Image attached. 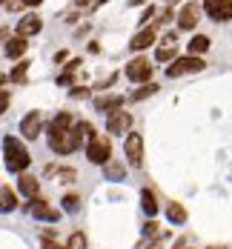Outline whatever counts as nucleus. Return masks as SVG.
Segmentation results:
<instances>
[{
	"label": "nucleus",
	"instance_id": "obj_1",
	"mask_svg": "<svg viewBox=\"0 0 232 249\" xmlns=\"http://www.w3.org/2000/svg\"><path fill=\"white\" fill-rule=\"evenodd\" d=\"M3 158H6V166L18 175H23L26 169H29V163H32V158H29V152L23 149V143L15 141L12 135L3 138Z\"/></svg>",
	"mask_w": 232,
	"mask_h": 249
},
{
	"label": "nucleus",
	"instance_id": "obj_2",
	"mask_svg": "<svg viewBox=\"0 0 232 249\" xmlns=\"http://www.w3.org/2000/svg\"><path fill=\"white\" fill-rule=\"evenodd\" d=\"M46 138H49V149L54 155H69V152L77 149V143H80V138H77L75 129H63V132H46Z\"/></svg>",
	"mask_w": 232,
	"mask_h": 249
},
{
	"label": "nucleus",
	"instance_id": "obj_3",
	"mask_svg": "<svg viewBox=\"0 0 232 249\" xmlns=\"http://www.w3.org/2000/svg\"><path fill=\"white\" fill-rule=\"evenodd\" d=\"M204 60L198 54H189V57H175L169 66H166V77H180V75H192V72H204Z\"/></svg>",
	"mask_w": 232,
	"mask_h": 249
},
{
	"label": "nucleus",
	"instance_id": "obj_4",
	"mask_svg": "<svg viewBox=\"0 0 232 249\" xmlns=\"http://www.w3.org/2000/svg\"><path fill=\"white\" fill-rule=\"evenodd\" d=\"M86 158H89L92 163H98V166H106L109 158H112V146H109V141H106V138H95L92 143H86Z\"/></svg>",
	"mask_w": 232,
	"mask_h": 249
},
{
	"label": "nucleus",
	"instance_id": "obj_5",
	"mask_svg": "<svg viewBox=\"0 0 232 249\" xmlns=\"http://www.w3.org/2000/svg\"><path fill=\"white\" fill-rule=\"evenodd\" d=\"M124 155H126L129 166H141L143 163V138L141 135H135V132H129V138L124 141Z\"/></svg>",
	"mask_w": 232,
	"mask_h": 249
},
{
	"label": "nucleus",
	"instance_id": "obj_6",
	"mask_svg": "<svg viewBox=\"0 0 232 249\" xmlns=\"http://www.w3.org/2000/svg\"><path fill=\"white\" fill-rule=\"evenodd\" d=\"M126 77L129 80H135V83H149V77H152V63H149L146 57H135V60H129Z\"/></svg>",
	"mask_w": 232,
	"mask_h": 249
},
{
	"label": "nucleus",
	"instance_id": "obj_7",
	"mask_svg": "<svg viewBox=\"0 0 232 249\" xmlns=\"http://www.w3.org/2000/svg\"><path fill=\"white\" fill-rule=\"evenodd\" d=\"M204 12L212 20H232V0H206Z\"/></svg>",
	"mask_w": 232,
	"mask_h": 249
},
{
	"label": "nucleus",
	"instance_id": "obj_8",
	"mask_svg": "<svg viewBox=\"0 0 232 249\" xmlns=\"http://www.w3.org/2000/svg\"><path fill=\"white\" fill-rule=\"evenodd\" d=\"M132 129V115L129 112H112L106 121V132L109 135H129Z\"/></svg>",
	"mask_w": 232,
	"mask_h": 249
},
{
	"label": "nucleus",
	"instance_id": "obj_9",
	"mask_svg": "<svg viewBox=\"0 0 232 249\" xmlns=\"http://www.w3.org/2000/svg\"><path fill=\"white\" fill-rule=\"evenodd\" d=\"M40 129H43V118H40V112H29L23 121H20V135H23L26 141H35V138L40 135Z\"/></svg>",
	"mask_w": 232,
	"mask_h": 249
},
{
	"label": "nucleus",
	"instance_id": "obj_10",
	"mask_svg": "<svg viewBox=\"0 0 232 249\" xmlns=\"http://www.w3.org/2000/svg\"><path fill=\"white\" fill-rule=\"evenodd\" d=\"M32 203H35V206H32V215H35L37 221H49V224H54V221H60V212H57L54 206H49L46 200L35 198Z\"/></svg>",
	"mask_w": 232,
	"mask_h": 249
},
{
	"label": "nucleus",
	"instance_id": "obj_11",
	"mask_svg": "<svg viewBox=\"0 0 232 249\" xmlns=\"http://www.w3.org/2000/svg\"><path fill=\"white\" fill-rule=\"evenodd\" d=\"M198 15H201L198 3H186L178 15V29H195L198 26Z\"/></svg>",
	"mask_w": 232,
	"mask_h": 249
},
{
	"label": "nucleus",
	"instance_id": "obj_12",
	"mask_svg": "<svg viewBox=\"0 0 232 249\" xmlns=\"http://www.w3.org/2000/svg\"><path fill=\"white\" fill-rule=\"evenodd\" d=\"M40 29H43V20H40L37 15H26V18L18 20V35H20V37H32V35H37Z\"/></svg>",
	"mask_w": 232,
	"mask_h": 249
},
{
	"label": "nucleus",
	"instance_id": "obj_13",
	"mask_svg": "<svg viewBox=\"0 0 232 249\" xmlns=\"http://www.w3.org/2000/svg\"><path fill=\"white\" fill-rule=\"evenodd\" d=\"M126 103V98L124 95H103V98H95V109L98 112H121V106Z\"/></svg>",
	"mask_w": 232,
	"mask_h": 249
},
{
	"label": "nucleus",
	"instance_id": "obj_14",
	"mask_svg": "<svg viewBox=\"0 0 232 249\" xmlns=\"http://www.w3.org/2000/svg\"><path fill=\"white\" fill-rule=\"evenodd\" d=\"M155 40H158V32H155L152 26H149V29H141V32H138V35L129 40V46H132L135 52H141V49H149Z\"/></svg>",
	"mask_w": 232,
	"mask_h": 249
},
{
	"label": "nucleus",
	"instance_id": "obj_15",
	"mask_svg": "<svg viewBox=\"0 0 232 249\" xmlns=\"http://www.w3.org/2000/svg\"><path fill=\"white\" fill-rule=\"evenodd\" d=\"M18 189H20V195H26V198H37V192H40V180L37 178H32V175H20V180H18Z\"/></svg>",
	"mask_w": 232,
	"mask_h": 249
},
{
	"label": "nucleus",
	"instance_id": "obj_16",
	"mask_svg": "<svg viewBox=\"0 0 232 249\" xmlns=\"http://www.w3.org/2000/svg\"><path fill=\"white\" fill-rule=\"evenodd\" d=\"M26 46H29V43H26V37H20V35H18V37H12V40H6V57H20V54H23L26 52Z\"/></svg>",
	"mask_w": 232,
	"mask_h": 249
},
{
	"label": "nucleus",
	"instance_id": "obj_17",
	"mask_svg": "<svg viewBox=\"0 0 232 249\" xmlns=\"http://www.w3.org/2000/svg\"><path fill=\"white\" fill-rule=\"evenodd\" d=\"M141 209H143L149 218H155V215H158V198H155L149 189H143V192H141Z\"/></svg>",
	"mask_w": 232,
	"mask_h": 249
},
{
	"label": "nucleus",
	"instance_id": "obj_18",
	"mask_svg": "<svg viewBox=\"0 0 232 249\" xmlns=\"http://www.w3.org/2000/svg\"><path fill=\"white\" fill-rule=\"evenodd\" d=\"M63 129H72V115H69V112H60V115H54L46 132H63Z\"/></svg>",
	"mask_w": 232,
	"mask_h": 249
},
{
	"label": "nucleus",
	"instance_id": "obj_19",
	"mask_svg": "<svg viewBox=\"0 0 232 249\" xmlns=\"http://www.w3.org/2000/svg\"><path fill=\"white\" fill-rule=\"evenodd\" d=\"M186 49H189V54H204V52L209 49V37H206V35H195V37L186 43Z\"/></svg>",
	"mask_w": 232,
	"mask_h": 249
},
{
	"label": "nucleus",
	"instance_id": "obj_20",
	"mask_svg": "<svg viewBox=\"0 0 232 249\" xmlns=\"http://www.w3.org/2000/svg\"><path fill=\"white\" fill-rule=\"evenodd\" d=\"M166 218H169L172 224H183V221H186V209H183L180 203H169V209H166Z\"/></svg>",
	"mask_w": 232,
	"mask_h": 249
},
{
	"label": "nucleus",
	"instance_id": "obj_21",
	"mask_svg": "<svg viewBox=\"0 0 232 249\" xmlns=\"http://www.w3.org/2000/svg\"><path fill=\"white\" fill-rule=\"evenodd\" d=\"M18 206V195L12 192V186H3V212H12Z\"/></svg>",
	"mask_w": 232,
	"mask_h": 249
},
{
	"label": "nucleus",
	"instance_id": "obj_22",
	"mask_svg": "<svg viewBox=\"0 0 232 249\" xmlns=\"http://www.w3.org/2000/svg\"><path fill=\"white\" fill-rule=\"evenodd\" d=\"M29 66H32L29 60H20V63L12 69V80H15V83H26V72H29Z\"/></svg>",
	"mask_w": 232,
	"mask_h": 249
},
{
	"label": "nucleus",
	"instance_id": "obj_23",
	"mask_svg": "<svg viewBox=\"0 0 232 249\" xmlns=\"http://www.w3.org/2000/svg\"><path fill=\"white\" fill-rule=\"evenodd\" d=\"M75 132H77V138H80V141H86V143H92V141H95V129H92V124H77Z\"/></svg>",
	"mask_w": 232,
	"mask_h": 249
},
{
	"label": "nucleus",
	"instance_id": "obj_24",
	"mask_svg": "<svg viewBox=\"0 0 232 249\" xmlns=\"http://www.w3.org/2000/svg\"><path fill=\"white\" fill-rule=\"evenodd\" d=\"M66 247L69 249H86V235H83V232H72L69 241H66Z\"/></svg>",
	"mask_w": 232,
	"mask_h": 249
},
{
	"label": "nucleus",
	"instance_id": "obj_25",
	"mask_svg": "<svg viewBox=\"0 0 232 249\" xmlns=\"http://www.w3.org/2000/svg\"><path fill=\"white\" fill-rule=\"evenodd\" d=\"M155 57H158L161 63H166V60H172V57H178V49H175V46H161V49L155 52Z\"/></svg>",
	"mask_w": 232,
	"mask_h": 249
},
{
	"label": "nucleus",
	"instance_id": "obj_26",
	"mask_svg": "<svg viewBox=\"0 0 232 249\" xmlns=\"http://www.w3.org/2000/svg\"><path fill=\"white\" fill-rule=\"evenodd\" d=\"M60 203H63V209H66L69 215H75L77 209H80V198H77V195H66Z\"/></svg>",
	"mask_w": 232,
	"mask_h": 249
},
{
	"label": "nucleus",
	"instance_id": "obj_27",
	"mask_svg": "<svg viewBox=\"0 0 232 249\" xmlns=\"http://www.w3.org/2000/svg\"><path fill=\"white\" fill-rule=\"evenodd\" d=\"M155 92H158V86H155V83H143V86L132 95V100H143V98H149V95H155Z\"/></svg>",
	"mask_w": 232,
	"mask_h": 249
},
{
	"label": "nucleus",
	"instance_id": "obj_28",
	"mask_svg": "<svg viewBox=\"0 0 232 249\" xmlns=\"http://www.w3.org/2000/svg\"><path fill=\"white\" fill-rule=\"evenodd\" d=\"M43 249H69L66 244H60V241H54L49 235H43Z\"/></svg>",
	"mask_w": 232,
	"mask_h": 249
},
{
	"label": "nucleus",
	"instance_id": "obj_29",
	"mask_svg": "<svg viewBox=\"0 0 232 249\" xmlns=\"http://www.w3.org/2000/svg\"><path fill=\"white\" fill-rule=\"evenodd\" d=\"M57 180H60V183H72V180H75V169H60V172H57Z\"/></svg>",
	"mask_w": 232,
	"mask_h": 249
},
{
	"label": "nucleus",
	"instance_id": "obj_30",
	"mask_svg": "<svg viewBox=\"0 0 232 249\" xmlns=\"http://www.w3.org/2000/svg\"><path fill=\"white\" fill-rule=\"evenodd\" d=\"M106 175H109V178H115V180H121V178H124V166H109Z\"/></svg>",
	"mask_w": 232,
	"mask_h": 249
},
{
	"label": "nucleus",
	"instance_id": "obj_31",
	"mask_svg": "<svg viewBox=\"0 0 232 249\" xmlns=\"http://www.w3.org/2000/svg\"><path fill=\"white\" fill-rule=\"evenodd\" d=\"M155 18V6H149V9H143V15H141V23H149Z\"/></svg>",
	"mask_w": 232,
	"mask_h": 249
},
{
	"label": "nucleus",
	"instance_id": "obj_32",
	"mask_svg": "<svg viewBox=\"0 0 232 249\" xmlns=\"http://www.w3.org/2000/svg\"><path fill=\"white\" fill-rule=\"evenodd\" d=\"M72 98H89V89H83V86H75V89H72Z\"/></svg>",
	"mask_w": 232,
	"mask_h": 249
},
{
	"label": "nucleus",
	"instance_id": "obj_33",
	"mask_svg": "<svg viewBox=\"0 0 232 249\" xmlns=\"http://www.w3.org/2000/svg\"><path fill=\"white\" fill-rule=\"evenodd\" d=\"M0 109L9 112V89H3V98H0Z\"/></svg>",
	"mask_w": 232,
	"mask_h": 249
},
{
	"label": "nucleus",
	"instance_id": "obj_34",
	"mask_svg": "<svg viewBox=\"0 0 232 249\" xmlns=\"http://www.w3.org/2000/svg\"><path fill=\"white\" fill-rule=\"evenodd\" d=\"M143 232H146V235H155V232H158V224H155V218H152V221H149L146 226H143Z\"/></svg>",
	"mask_w": 232,
	"mask_h": 249
},
{
	"label": "nucleus",
	"instance_id": "obj_35",
	"mask_svg": "<svg viewBox=\"0 0 232 249\" xmlns=\"http://www.w3.org/2000/svg\"><path fill=\"white\" fill-rule=\"evenodd\" d=\"M92 3H95V0H75L77 9H83V6H92Z\"/></svg>",
	"mask_w": 232,
	"mask_h": 249
},
{
	"label": "nucleus",
	"instance_id": "obj_36",
	"mask_svg": "<svg viewBox=\"0 0 232 249\" xmlns=\"http://www.w3.org/2000/svg\"><path fill=\"white\" fill-rule=\"evenodd\" d=\"M26 6H40V3H43V0H23Z\"/></svg>",
	"mask_w": 232,
	"mask_h": 249
},
{
	"label": "nucleus",
	"instance_id": "obj_37",
	"mask_svg": "<svg viewBox=\"0 0 232 249\" xmlns=\"http://www.w3.org/2000/svg\"><path fill=\"white\" fill-rule=\"evenodd\" d=\"M206 249H227V247H206Z\"/></svg>",
	"mask_w": 232,
	"mask_h": 249
},
{
	"label": "nucleus",
	"instance_id": "obj_38",
	"mask_svg": "<svg viewBox=\"0 0 232 249\" xmlns=\"http://www.w3.org/2000/svg\"><path fill=\"white\" fill-rule=\"evenodd\" d=\"M175 3H178V0H169V6H175Z\"/></svg>",
	"mask_w": 232,
	"mask_h": 249
},
{
	"label": "nucleus",
	"instance_id": "obj_39",
	"mask_svg": "<svg viewBox=\"0 0 232 249\" xmlns=\"http://www.w3.org/2000/svg\"><path fill=\"white\" fill-rule=\"evenodd\" d=\"M95 3H106V0H95Z\"/></svg>",
	"mask_w": 232,
	"mask_h": 249
}]
</instances>
